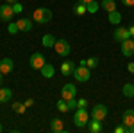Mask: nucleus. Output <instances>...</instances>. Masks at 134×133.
<instances>
[{
    "label": "nucleus",
    "mask_w": 134,
    "mask_h": 133,
    "mask_svg": "<svg viewBox=\"0 0 134 133\" xmlns=\"http://www.w3.org/2000/svg\"><path fill=\"white\" fill-rule=\"evenodd\" d=\"M90 119H91V115H90V112L86 108H77L75 113H73V124L77 128H86L88 122H90Z\"/></svg>",
    "instance_id": "nucleus-1"
},
{
    "label": "nucleus",
    "mask_w": 134,
    "mask_h": 133,
    "mask_svg": "<svg viewBox=\"0 0 134 133\" xmlns=\"http://www.w3.org/2000/svg\"><path fill=\"white\" fill-rule=\"evenodd\" d=\"M32 20L38 23H48L52 20V11L48 7H38L32 13Z\"/></svg>",
    "instance_id": "nucleus-2"
},
{
    "label": "nucleus",
    "mask_w": 134,
    "mask_h": 133,
    "mask_svg": "<svg viewBox=\"0 0 134 133\" xmlns=\"http://www.w3.org/2000/svg\"><path fill=\"white\" fill-rule=\"evenodd\" d=\"M72 76L79 83H86L90 77H91V70H90V67H86V65H79V67H75V68H73Z\"/></svg>",
    "instance_id": "nucleus-3"
},
{
    "label": "nucleus",
    "mask_w": 134,
    "mask_h": 133,
    "mask_svg": "<svg viewBox=\"0 0 134 133\" xmlns=\"http://www.w3.org/2000/svg\"><path fill=\"white\" fill-rule=\"evenodd\" d=\"M61 97L64 101H70V99H75L77 97V90H75V85L72 83H66L61 88Z\"/></svg>",
    "instance_id": "nucleus-4"
},
{
    "label": "nucleus",
    "mask_w": 134,
    "mask_h": 133,
    "mask_svg": "<svg viewBox=\"0 0 134 133\" xmlns=\"http://www.w3.org/2000/svg\"><path fill=\"white\" fill-rule=\"evenodd\" d=\"M13 16H14V9H13V4H4V6H0V20L4 22H11L13 20Z\"/></svg>",
    "instance_id": "nucleus-5"
},
{
    "label": "nucleus",
    "mask_w": 134,
    "mask_h": 133,
    "mask_svg": "<svg viewBox=\"0 0 134 133\" xmlns=\"http://www.w3.org/2000/svg\"><path fill=\"white\" fill-rule=\"evenodd\" d=\"M29 63H31V67L34 68V70H41V67L45 65V56H43L41 52H34L31 56V60H29Z\"/></svg>",
    "instance_id": "nucleus-6"
},
{
    "label": "nucleus",
    "mask_w": 134,
    "mask_h": 133,
    "mask_svg": "<svg viewBox=\"0 0 134 133\" xmlns=\"http://www.w3.org/2000/svg\"><path fill=\"white\" fill-rule=\"evenodd\" d=\"M105 117H107V106H105V104H97V106H93V110H91V119L104 121Z\"/></svg>",
    "instance_id": "nucleus-7"
},
{
    "label": "nucleus",
    "mask_w": 134,
    "mask_h": 133,
    "mask_svg": "<svg viewBox=\"0 0 134 133\" xmlns=\"http://www.w3.org/2000/svg\"><path fill=\"white\" fill-rule=\"evenodd\" d=\"M54 49H55V52H57L59 56H68L70 51H72V49H70V43H68L66 40H63V38H61V40H55Z\"/></svg>",
    "instance_id": "nucleus-8"
},
{
    "label": "nucleus",
    "mask_w": 134,
    "mask_h": 133,
    "mask_svg": "<svg viewBox=\"0 0 134 133\" xmlns=\"http://www.w3.org/2000/svg\"><path fill=\"white\" fill-rule=\"evenodd\" d=\"M122 54L125 58L134 56V40L132 38H127L125 41H122Z\"/></svg>",
    "instance_id": "nucleus-9"
},
{
    "label": "nucleus",
    "mask_w": 134,
    "mask_h": 133,
    "mask_svg": "<svg viewBox=\"0 0 134 133\" xmlns=\"http://www.w3.org/2000/svg\"><path fill=\"white\" fill-rule=\"evenodd\" d=\"M113 38L116 41H125L127 38H131V34H129V29L127 27H118V29H114V32H113Z\"/></svg>",
    "instance_id": "nucleus-10"
},
{
    "label": "nucleus",
    "mask_w": 134,
    "mask_h": 133,
    "mask_svg": "<svg viewBox=\"0 0 134 133\" xmlns=\"http://www.w3.org/2000/svg\"><path fill=\"white\" fill-rule=\"evenodd\" d=\"M13 68H14V63H13V60H11V58H4V60L0 61V72H2L4 76L11 74V72H13Z\"/></svg>",
    "instance_id": "nucleus-11"
},
{
    "label": "nucleus",
    "mask_w": 134,
    "mask_h": 133,
    "mask_svg": "<svg viewBox=\"0 0 134 133\" xmlns=\"http://www.w3.org/2000/svg\"><path fill=\"white\" fill-rule=\"evenodd\" d=\"M16 25H18L20 32H29L32 29V20L31 18H20V20H16Z\"/></svg>",
    "instance_id": "nucleus-12"
},
{
    "label": "nucleus",
    "mask_w": 134,
    "mask_h": 133,
    "mask_svg": "<svg viewBox=\"0 0 134 133\" xmlns=\"http://www.w3.org/2000/svg\"><path fill=\"white\" fill-rule=\"evenodd\" d=\"M102 130H104L102 121H97V119H91V121L88 122V131H90V133H100Z\"/></svg>",
    "instance_id": "nucleus-13"
},
{
    "label": "nucleus",
    "mask_w": 134,
    "mask_h": 133,
    "mask_svg": "<svg viewBox=\"0 0 134 133\" xmlns=\"http://www.w3.org/2000/svg\"><path fill=\"white\" fill-rule=\"evenodd\" d=\"M122 122H124L125 128L132 126L134 124V110H125L124 115H122Z\"/></svg>",
    "instance_id": "nucleus-14"
},
{
    "label": "nucleus",
    "mask_w": 134,
    "mask_h": 133,
    "mask_svg": "<svg viewBox=\"0 0 134 133\" xmlns=\"http://www.w3.org/2000/svg\"><path fill=\"white\" fill-rule=\"evenodd\" d=\"M73 68H75V63L73 61H63L61 63V74L63 76H72L73 74Z\"/></svg>",
    "instance_id": "nucleus-15"
},
{
    "label": "nucleus",
    "mask_w": 134,
    "mask_h": 133,
    "mask_svg": "<svg viewBox=\"0 0 134 133\" xmlns=\"http://www.w3.org/2000/svg\"><path fill=\"white\" fill-rule=\"evenodd\" d=\"M50 130H52L54 133L64 131V122H63L61 119H52V121H50Z\"/></svg>",
    "instance_id": "nucleus-16"
},
{
    "label": "nucleus",
    "mask_w": 134,
    "mask_h": 133,
    "mask_svg": "<svg viewBox=\"0 0 134 133\" xmlns=\"http://www.w3.org/2000/svg\"><path fill=\"white\" fill-rule=\"evenodd\" d=\"M41 76L43 77H47V79H50V77H54V72H55V68H54V67H52L50 63H45V65H43L41 67Z\"/></svg>",
    "instance_id": "nucleus-17"
},
{
    "label": "nucleus",
    "mask_w": 134,
    "mask_h": 133,
    "mask_svg": "<svg viewBox=\"0 0 134 133\" xmlns=\"http://www.w3.org/2000/svg\"><path fill=\"white\" fill-rule=\"evenodd\" d=\"M86 13H88V7H86V4L79 0V2L73 6V14H77V16H82V14H86Z\"/></svg>",
    "instance_id": "nucleus-18"
},
{
    "label": "nucleus",
    "mask_w": 134,
    "mask_h": 133,
    "mask_svg": "<svg viewBox=\"0 0 134 133\" xmlns=\"http://www.w3.org/2000/svg\"><path fill=\"white\" fill-rule=\"evenodd\" d=\"M109 16H107V20L111 22V23H114V25H118L120 22H122V13L118 9H114V11H111V13H107Z\"/></svg>",
    "instance_id": "nucleus-19"
},
{
    "label": "nucleus",
    "mask_w": 134,
    "mask_h": 133,
    "mask_svg": "<svg viewBox=\"0 0 134 133\" xmlns=\"http://www.w3.org/2000/svg\"><path fill=\"white\" fill-rule=\"evenodd\" d=\"M100 7H102L105 13H111V11L116 9V2H114V0H102V2H100Z\"/></svg>",
    "instance_id": "nucleus-20"
},
{
    "label": "nucleus",
    "mask_w": 134,
    "mask_h": 133,
    "mask_svg": "<svg viewBox=\"0 0 134 133\" xmlns=\"http://www.w3.org/2000/svg\"><path fill=\"white\" fill-rule=\"evenodd\" d=\"M13 97V90L11 88H0V102H7Z\"/></svg>",
    "instance_id": "nucleus-21"
},
{
    "label": "nucleus",
    "mask_w": 134,
    "mask_h": 133,
    "mask_svg": "<svg viewBox=\"0 0 134 133\" xmlns=\"http://www.w3.org/2000/svg\"><path fill=\"white\" fill-rule=\"evenodd\" d=\"M41 43H43V47H54L55 45V38H54V34H45L43 36V40H41Z\"/></svg>",
    "instance_id": "nucleus-22"
},
{
    "label": "nucleus",
    "mask_w": 134,
    "mask_h": 133,
    "mask_svg": "<svg viewBox=\"0 0 134 133\" xmlns=\"http://www.w3.org/2000/svg\"><path fill=\"white\" fill-rule=\"evenodd\" d=\"M122 92H124L125 97H132L134 95V85L132 83H125L124 88H122Z\"/></svg>",
    "instance_id": "nucleus-23"
},
{
    "label": "nucleus",
    "mask_w": 134,
    "mask_h": 133,
    "mask_svg": "<svg viewBox=\"0 0 134 133\" xmlns=\"http://www.w3.org/2000/svg\"><path fill=\"white\" fill-rule=\"evenodd\" d=\"M25 110H27V106H25V104H23V102H14V104H13V112L14 113H25Z\"/></svg>",
    "instance_id": "nucleus-24"
},
{
    "label": "nucleus",
    "mask_w": 134,
    "mask_h": 133,
    "mask_svg": "<svg viewBox=\"0 0 134 133\" xmlns=\"http://www.w3.org/2000/svg\"><path fill=\"white\" fill-rule=\"evenodd\" d=\"M57 110L63 113H66V112H70V108H68V101H64L61 97V101H57Z\"/></svg>",
    "instance_id": "nucleus-25"
},
{
    "label": "nucleus",
    "mask_w": 134,
    "mask_h": 133,
    "mask_svg": "<svg viewBox=\"0 0 134 133\" xmlns=\"http://www.w3.org/2000/svg\"><path fill=\"white\" fill-rule=\"evenodd\" d=\"M86 7H88V13H97V11L100 9V4H98L97 0H93L90 4H86Z\"/></svg>",
    "instance_id": "nucleus-26"
},
{
    "label": "nucleus",
    "mask_w": 134,
    "mask_h": 133,
    "mask_svg": "<svg viewBox=\"0 0 134 133\" xmlns=\"http://www.w3.org/2000/svg\"><path fill=\"white\" fill-rule=\"evenodd\" d=\"M86 67H90V68L98 67V58H90V60H86Z\"/></svg>",
    "instance_id": "nucleus-27"
},
{
    "label": "nucleus",
    "mask_w": 134,
    "mask_h": 133,
    "mask_svg": "<svg viewBox=\"0 0 134 133\" xmlns=\"http://www.w3.org/2000/svg\"><path fill=\"white\" fill-rule=\"evenodd\" d=\"M7 31H9V34H16V32H20V31H18V25H16V22H11L9 25H7Z\"/></svg>",
    "instance_id": "nucleus-28"
},
{
    "label": "nucleus",
    "mask_w": 134,
    "mask_h": 133,
    "mask_svg": "<svg viewBox=\"0 0 134 133\" xmlns=\"http://www.w3.org/2000/svg\"><path fill=\"white\" fill-rule=\"evenodd\" d=\"M13 9H14V14H20L21 11H23V6H21L20 2H14L13 4Z\"/></svg>",
    "instance_id": "nucleus-29"
},
{
    "label": "nucleus",
    "mask_w": 134,
    "mask_h": 133,
    "mask_svg": "<svg viewBox=\"0 0 134 133\" xmlns=\"http://www.w3.org/2000/svg\"><path fill=\"white\" fill-rule=\"evenodd\" d=\"M68 108H70V110H77V97L68 101Z\"/></svg>",
    "instance_id": "nucleus-30"
},
{
    "label": "nucleus",
    "mask_w": 134,
    "mask_h": 133,
    "mask_svg": "<svg viewBox=\"0 0 134 133\" xmlns=\"http://www.w3.org/2000/svg\"><path fill=\"white\" fill-rule=\"evenodd\" d=\"M86 106H88L86 99H77V108H86Z\"/></svg>",
    "instance_id": "nucleus-31"
},
{
    "label": "nucleus",
    "mask_w": 134,
    "mask_h": 133,
    "mask_svg": "<svg viewBox=\"0 0 134 133\" xmlns=\"http://www.w3.org/2000/svg\"><path fill=\"white\" fill-rule=\"evenodd\" d=\"M114 133H127V128H125L124 124H122V126H116V128H114Z\"/></svg>",
    "instance_id": "nucleus-32"
},
{
    "label": "nucleus",
    "mask_w": 134,
    "mask_h": 133,
    "mask_svg": "<svg viewBox=\"0 0 134 133\" xmlns=\"http://www.w3.org/2000/svg\"><path fill=\"white\" fill-rule=\"evenodd\" d=\"M122 4L127 6V7H132V6H134V0H122Z\"/></svg>",
    "instance_id": "nucleus-33"
},
{
    "label": "nucleus",
    "mask_w": 134,
    "mask_h": 133,
    "mask_svg": "<svg viewBox=\"0 0 134 133\" xmlns=\"http://www.w3.org/2000/svg\"><path fill=\"white\" fill-rule=\"evenodd\" d=\"M23 104H25V106L29 108V106H32V104H34V99H32V97H29V99H27V101L23 102Z\"/></svg>",
    "instance_id": "nucleus-34"
},
{
    "label": "nucleus",
    "mask_w": 134,
    "mask_h": 133,
    "mask_svg": "<svg viewBox=\"0 0 134 133\" xmlns=\"http://www.w3.org/2000/svg\"><path fill=\"white\" fill-rule=\"evenodd\" d=\"M127 70L131 72V74H134V63H129V65H127Z\"/></svg>",
    "instance_id": "nucleus-35"
},
{
    "label": "nucleus",
    "mask_w": 134,
    "mask_h": 133,
    "mask_svg": "<svg viewBox=\"0 0 134 133\" xmlns=\"http://www.w3.org/2000/svg\"><path fill=\"white\" fill-rule=\"evenodd\" d=\"M129 29V34H131V38H134V25H131V27H127Z\"/></svg>",
    "instance_id": "nucleus-36"
},
{
    "label": "nucleus",
    "mask_w": 134,
    "mask_h": 133,
    "mask_svg": "<svg viewBox=\"0 0 134 133\" xmlns=\"http://www.w3.org/2000/svg\"><path fill=\"white\" fill-rule=\"evenodd\" d=\"M7 4H14V2H18V0H5Z\"/></svg>",
    "instance_id": "nucleus-37"
},
{
    "label": "nucleus",
    "mask_w": 134,
    "mask_h": 133,
    "mask_svg": "<svg viewBox=\"0 0 134 133\" xmlns=\"http://www.w3.org/2000/svg\"><path fill=\"white\" fill-rule=\"evenodd\" d=\"M81 2H84V4H90V2H93V0H81Z\"/></svg>",
    "instance_id": "nucleus-38"
},
{
    "label": "nucleus",
    "mask_w": 134,
    "mask_h": 133,
    "mask_svg": "<svg viewBox=\"0 0 134 133\" xmlns=\"http://www.w3.org/2000/svg\"><path fill=\"white\" fill-rule=\"evenodd\" d=\"M2 77H4V74H2V72H0V83H2Z\"/></svg>",
    "instance_id": "nucleus-39"
},
{
    "label": "nucleus",
    "mask_w": 134,
    "mask_h": 133,
    "mask_svg": "<svg viewBox=\"0 0 134 133\" xmlns=\"http://www.w3.org/2000/svg\"><path fill=\"white\" fill-rule=\"evenodd\" d=\"M2 130H4V128H2V122H0V133H2Z\"/></svg>",
    "instance_id": "nucleus-40"
},
{
    "label": "nucleus",
    "mask_w": 134,
    "mask_h": 133,
    "mask_svg": "<svg viewBox=\"0 0 134 133\" xmlns=\"http://www.w3.org/2000/svg\"><path fill=\"white\" fill-rule=\"evenodd\" d=\"M132 99H134V95H132Z\"/></svg>",
    "instance_id": "nucleus-41"
},
{
    "label": "nucleus",
    "mask_w": 134,
    "mask_h": 133,
    "mask_svg": "<svg viewBox=\"0 0 134 133\" xmlns=\"http://www.w3.org/2000/svg\"><path fill=\"white\" fill-rule=\"evenodd\" d=\"M132 40H134V38H132Z\"/></svg>",
    "instance_id": "nucleus-42"
}]
</instances>
